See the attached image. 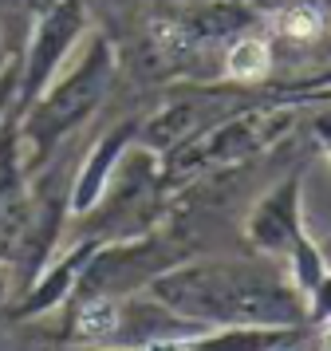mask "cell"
Segmentation results:
<instances>
[{
  "instance_id": "cell-3",
  "label": "cell",
  "mask_w": 331,
  "mask_h": 351,
  "mask_svg": "<svg viewBox=\"0 0 331 351\" xmlns=\"http://www.w3.org/2000/svg\"><path fill=\"white\" fill-rule=\"evenodd\" d=\"M284 28L292 36H315L319 32V16H315L312 8H296V12L284 16Z\"/></svg>"
},
{
  "instance_id": "cell-2",
  "label": "cell",
  "mask_w": 331,
  "mask_h": 351,
  "mask_svg": "<svg viewBox=\"0 0 331 351\" xmlns=\"http://www.w3.org/2000/svg\"><path fill=\"white\" fill-rule=\"evenodd\" d=\"M268 67V48L260 40H241L229 56V71H233L236 80H252V75H260Z\"/></svg>"
},
{
  "instance_id": "cell-1",
  "label": "cell",
  "mask_w": 331,
  "mask_h": 351,
  "mask_svg": "<svg viewBox=\"0 0 331 351\" xmlns=\"http://www.w3.org/2000/svg\"><path fill=\"white\" fill-rule=\"evenodd\" d=\"M166 300L213 319H288L292 304L280 292L245 272H189L162 288Z\"/></svg>"
},
{
  "instance_id": "cell-4",
  "label": "cell",
  "mask_w": 331,
  "mask_h": 351,
  "mask_svg": "<svg viewBox=\"0 0 331 351\" xmlns=\"http://www.w3.org/2000/svg\"><path fill=\"white\" fill-rule=\"evenodd\" d=\"M114 328V312L110 304H91L87 316H83V332H110Z\"/></svg>"
}]
</instances>
